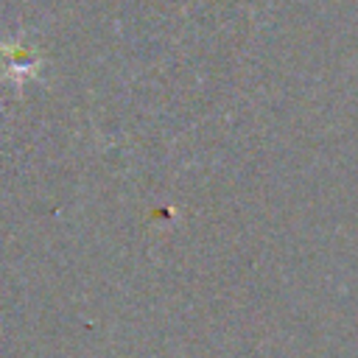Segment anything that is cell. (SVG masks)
I'll list each match as a JSON object with an SVG mask.
<instances>
[{
	"instance_id": "1",
	"label": "cell",
	"mask_w": 358,
	"mask_h": 358,
	"mask_svg": "<svg viewBox=\"0 0 358 358\" xmlns=\"http://www.w3.org/2000/svg\"><path fill=\"white\" fill-rule=\"evenodd\" d=\"M6 53H8V70H11V76H20V73L31 76L36 70V56L28 48L11 45V48H6Z\"/></svg>"
}]
</instances>
